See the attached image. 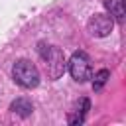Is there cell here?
<instances>
[{"label": "cell", "instance_id": "3957f363", "mask_svg": "<svg viewBox=\"0 0 126 126\" xmlns=\"http://www.w3.org/2000/svg\"><path fill=\"white\" fill-rule=\"evenodd\" d=\"M69 67V73L71 77L77 81V83H85L93 77V65H91V57L85 53V51H75L67 63Z\"/></svg>", "mask_w": 126, "mask_h": 126}, {"label": "cell", "instance_id": "52a82bcc", "mask_svg": "<svg viewBox=\"0 0 126 126\" xmlns=\"http://www.w3.org/2000/svg\"><path fill=\"white\" fill-rule=\"evenodd\" d=\"M104 6L108 10V16L116 20L118 24L124 22V10H122V0H104Z\"/></svg>", "mask_w": 126, "mask_h": 126}, {"label": "cell", "instance_id": "7a4b0ae2", "mask_svg": "<svg viewBox=\"0 0 126 126\" xmlns=\"http://www.w3.org/2000/svg\"><path fill=\"white\" fill-rule=\"evenodd\" d=\"M12 77H14V81H16L20 87H24V89H35V87L39 85V71H37V67H35L32 61H28V59H18V61L14 63V67H12Z\"/></svg>", "mask_w": 126, "mask_h": 126}, {"label": "cell", "instance_id": "6da1fadb", "mask_svg": "<svg viewBox=\"0 0 126 126\" xmlns=\"http://www.w3.org/2000/svg\"><path fill=\"white\" fill-rule=\"evenodd\" d=\"M39 57L43 61V69H45V75L55 81L59 79L63 73H65V67H67V61H65V53L55 47V45H39Z\"/></svg>", "mask_w": 126, "mask_h": 126}, {"label": "cell", "instance_id": "277c9868", "mask_svg": "<svg viewBox=\"0 0 126 126\" xmlns=\"http://www.w3.org/2000/svg\"><path fill=\"white\" fill-rule=\"evenodd\" d=\"M114 28V20L108 14H93L87 22V30L94 37H106Z\"/></svg>", "mask_w": 126, "mask_h": 126}, {"label": "cell", "instance_id": "5b68a950", "mask_svg": "<svg viewBox=\"0 0 126 126\" xmlns=\"http://www.w3.org/2000/svg\"><path fill=\"white\" fill-rule=\"evenodd\" d=\"M89 108H91L89 98H81V100L75 104V108L71 110V114H69L67 122H69V124H83V122H85V118H87Z\"/></svg>", "mask_w": 126, "mask_h": 126}, {"label": "cell", "instance_id": "ba28073f", "mask_svg": "<svg viewBox=\"0 0 126 126\" xmlns=\"http://www.w3.org/2000/svg\"><path fill=\"white\" fill-rule=\"evenodd\" d=\"M91 79H93V89L98 93V91L104 87V83L110 79V71H108V69H100V71H96L94 77H91Z\"/></svg>", "mask_w": 126, "mask_h": 126}, {"label": "cell", "instance_id": "8992f818", "mask_svg": "<svg viewBox=\"0 0 126 126\" xmlns=\"http://www.w3.org/2000/svg\"><path fill=\"white\" fill-rule=\"evenodd\" d=\"M10 110L16 112L18 116H24V118H26V116H30V114L33 112V104H32L26 96H20V98H16V100L10 104Z\"/></svg>", "mask_w": 126, "mask_h": 126}]
</instances>
